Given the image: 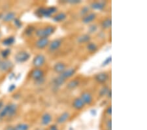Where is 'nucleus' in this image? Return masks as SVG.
<instances>
[{
	"instance_id": "obj_1",
	"label": "nucleus",
	"mask_w": 147,
	"mask_h": 130,
	"mask_svg": "<svg viewBox=\"0 0 147 130\" xmlns=\"http://www.w3.org/2000/svg\"><path fill=\"white\" fill-rule=\"evenodd\" d=\"M17 105L15 103H9L3 106L0 111V120L14 117L17 112Z\"/></svg>"
},
{
	"instance_id": "obj_2",
	"label": "nucleus",
	"mask_w": 147,
	"mask_h": 130,
	"mask_svg": "<svg viewBox=\"0 0 147 130\" xmlns=\"http://www.w3.org/2000/svg\"><path fill=\"white\" fill-rule=\"evenodd\" d=\"M56 30V28L54 26H48L43 28H39L35 31V34L39 38L41 37H49L50 35H53Z\"/></svg>"
},
{
	"instance_id": "obj_3",
	"label": "nucleus",
	"mask_w": 147,
	"mask_h": 130,
	"mask_svg": "<svg viewBox=\"0 0 147 130\" xmlns=\"http://www.w3.org/2000/svg\"><path fill=\"white\" fill-rule=\"evenodd\" d=\"M58 9L56 7H41L36 11V15L39 17H50L55 14Z\"/></svg>"
},
{
	"instance_id": "obj_4",
	"label": "nucleus",
	"mask_w": 147,
	"mask_h": 130,
	"mask_svg": "<svg viewBox=\"0 0 147 130\" xmlns=\"http://www.w3.org/2000/svg\"><path fill=\"white\" fill-rule=\"evenodd\" d=\"M30 58V55L29 53L25 51H21L16 54L15 56V59L16 62L18 63H22L26 62Z\"/></svg>"
},
{
	"instance_id": "obj_5",
	"label": "nucleus",
	"mask_w": 147,
	"mask_h": 130,
	"mask_svg": "<svg viewBox=\"0 0 147 130\" xmlns=\"http://www.w3.org/2000/svg\"><path fill=\"white\" fill-rule=\"evenodd\" d=\"M46 58L42 54H39L35 56L34 60H33V65L34 66L35 68H39V67L44 65L45 63Z\"/></svg>"
},
{
	"instance_id": "obj_6",
	"label": "nucleus",
	"mask_w": 147,
	"mask_h": 130,
	"mask_svg": "<svg viewBox=\"0 0 147 130\" xmlns=\"http://www.w3.org/2000/svg\"><path fill=\"white\" fill-rule=\"evenodd\" d=\"M44 75V72L40 68H35L31 72V78L34 79L35 81H37V80L43 78Z\"/></svg>"
},
{
	"instance_id": "obj_7",
	"label": "nucleus",
	"mask_w": 147,
	"mask_h": 130,
	"mask_svg": "<svg viewBox=\"0 0 147 130\" xmlns=\"http://www.w3.org/2000/svg\"><path fill=\"white\" fill-rule=\"evenodd\" d=\"M13 67V64L7 59L1 60L0 59V71L1 72H7Z\"/></svg>"
},
{
	"instance_id": "obj_8",
	"label": "nucleus",
	"mask_w": 147,
	"mask_h": 130,
	"mask_svg": "<svg viewBox=\"0 0 147 130\" xmlns=\"http://www.w3.org/2000/svg\"><path fill=\"white\" fill-rule=\"evenodd\" d=\"M50 44V40L49 37H41L35 42V46L39 49H42L49 46Z\"/></svg>"
},
{
	"instance_id": "obj_9",
	"label": "nucleus",
	"mask_w": 147,
	"mask_h": 130,
	"mask_svg": "<svg viewBox=\"0 0 147 130\" xmlns=\"http://www.w3.org/2000/svg\"><path fill=\"white\" fill-rule=\"evenodd\" d=\"M61 44H62V40L61 39L58 38V39H54L53 41H52L51 43L49 44V51L51 52H54V51H56V50H58V49L60 48V46H61Z\"/></svg>"
},
{
	"instance_id": "obj_10",
	"label": "nucleus",
	"mask_w": 147,
	"mask_h": 130,
	"mask_svg": "<svg viewBox=\"0 0 147 130\" xmlns=\"http://www.w3.org/2000/svg\"><path fill=\"white\" fill-rule=\"evenodd\" d=\"M80 99H82L85 105H90L93 102V97L92 94L88 91H84L80 95Z\"/></svg>"
},
{
	"instance_id": "obj_11",
	"label": "nucleus",
	"mask_w": 147,
	"mask_h": 130,
	"mask_svg": "<svg viewBox=\"0 0 147 130\" xmlns=\"http://www.w3.org/2000/svg\"><path fill=\"white\" fill-rule=\"evenodd\" d=\"M95 80L99 84H105L108 81L109 75L106 72H100L95 76Z\"/></svg>"
},
{
	"instance_id": "obj_12",
	"label": "nucleus",
	"mask_w": 147,
	"mask_h": 130,
	"mask_svg": "<svg viewBox=\"0 0 147 130\" xmlns=\"http://www.w3.org/2000/svg\"><path fill=\"white\" fill-rule=\"evenodd\" d=\"M76 73V69L75 68H68V69H66L64 72L61 73L60 75L61 77L63 78V79H66L72 77L73 75H74Z\"/></svg>"
},
{
	"instance_id": "obj_13",
	"label": "nucleus",
	"mask_w": 147,
	"mask_h": 130,
	"mask_svg": "<svg viewBox=\"0 0 147 130\" xmlns=\"http://www.w3.org/2000/svg\"><path fill=\"white\" fill-rule=\"evenodd\" d=\"M53 69L54 70V72L60 74L66 70V65L65 63L61 62L57 63L54 65Z\"/></svg>"
},
{
	"instance_id": "obj_14",
	"label": "nucleus",
	"mask_w": 147,
	"mask_h": 130,
	"mask_svg": "<svg viewBox=\"0 0 147 130\" xmlns=\"http://www.w3.org/2000/svg\"><path fill=\"white\" fill-rule=\"evenodd\" d=\"M73 107L76 110H81L84 107L85 104L83 103L82 99L79 98H76L73 101L72 103Z\"/></svg>"
},
{
	"instance_id": "obj_15",
	"label": "nucleus",
	"mask_w": 147,
	"mask_h": 130,
	"mask_svg": "<svg viewBox=\"0 0 147 130\" xmlns=\"http://www.w3.org/2000/svg\"><path fill=\"white\" fill-rule=\"evenodd\" d=\"M52 116L51 114H49L48 112L45 113V114L42 116L41 123L42 126H48L51 124L52 122Z\"/></svg>"
},
{
	"instance_id": "obj_16",
	"label": "nucleus",
	"mask_w": 147,
	"mask_h": 130,
	"mask_svg": "<svg viewBox=\"0 0 147 130\" xmlns=\"http://www.w3.org/2000/svg\"><path fill=\"white\" fill-rule=\"evenodd\" d=\"M70 118V114L68 112H63L60 116H59L58 118H57L56 122L58 124H64L69 120Z\"/></svg>"
},
{
	"instance_id": "obj_17",
	"label": "nucleus",
	"mask_w": 147,
	"mask_h": 130,
	"mask_svg": "<svg viewBox=\"0 0 147 130\" xmlns=\"http://www.w3.org/2000/svg\"><path fill=\"white\" fill-rule=\"evenodd\" d=\"M96 14L94 13H90L87 14L86 15L83 16L82 18V22L84 24H90L96 19Z\"/></svg>"
},
{
	"instance_id": "obj_18",
	"label": "nucleus",
	"mask_w": 147,
	"mask_h": 130,
	"mask_svg": "<svg viewBox=\"0 0 147 130\" xmlns=\"http://www.w3.org/2000/svg\"><path fill=\"white\" fill-rule=\"evenodd\" d=\"M105 2L103 1H95L92 3L90 5V7L92 8L95 9V10H99V11H102L104 8L105 7Z\"/></svg>"
},
{
	"instance_id": "obj_19",
	"label": "nucleus",
	"mask_w": 147,
	"mask_h": 130,
	"mask_svg": "<svg viewBox=\"0 0 147 130\" xmlns=\"http://www.w3.org/2000/svg\"><path fill=\"white\" fill-rule=\"evenodd\" d=\"M65 82V80L63 79L60 75H59L58 77L55 78L53 80V84L54 87H55V88H58V87H60V86H62L63 84H64Z\"/></svg>"
},
{
	"instance_id": "obj_20",
	"label": "nucleus",
	"mask_w": 147,
	"mask_h": 130,
	"mask_svg": "<svg viewBox=\"0 0 147 130\" xmlns=\"http://www.w3.org/2000/svg\"><path fill=\"white\" fill-rule=\"evenodd\" d=\"M67 18V15L63 12H61V13H59L57 14V15H54L53 16V19L54 21L57 22H62V21L65 20V18Z\"/></svg>"
},
{
	"instance_id": "obj_21",
	"label": "nucleus",
	"mask_w": 147,
	"mask_h": 130,
	"mask_svg": "<svg viewBox=\"0 0 147 130\" xmlns=\"http://www.w3.org/2000/svg\"><path fill=\"white\" fill-rule=\"evenodd\" d=\"M91 37L89 34H83L78 37L77 42L79 44H85L89 43L90 41Z\"/></svg>"
},
{
	"instance_id": "obj_22",
	"label": "nucleus",
	"mask_w": 147,
	"mask_h": 130,
	"mask_svg": "<svg viewBox=\"0 0 147 130\" xmlns=\"http://www.w3.org/2000/svg\"><path fill=\"white\" fill-rule=\"evenodd\" d=\"M80 84V82L79 80H78L77 79H74L71 80L70 82H69L67 84V89H70V90H72V89H74L75 88L79 86Z\"/></svg>"
},
{
	"instance_id": "obj_23",
	"label": "nucleus",
	"mask_w": 147,
	"mask_h": 130,
	"mask_svg": "<svg viewBox=\"0 0 147 130\" xmlns=\"http://www.w3.org/2000/svg\"><path fill=\"white\" fill-rule=\"evenodd\" d=\"M101 27L103 29H108L111 27L112 26V20L111 18H107L105 20H103L101 23Z\"/></svg>"
},
{
	"instance_id": "obj_24",
	"label": "nucleus",
	"mask_w": 147,
	"mask_h": 130,
	"mask_svg": "<svg viewBox=\"0 0 147 130\" xmlns=\"http://www.w3.org/2000/svg\"><path fill=\"white\" fill-rule=\"evenodd\" d=\"M15 13L14 12H9V13H6L3 16V20L5 22H8L10 21L13 20L15 18Z\"/></svg>"
},
{
	"instance_id": "obj_25",
	"label": "nucleus",
	"mask_w": 147,
	"mask_h": 130,
	"mask_svg": "<svg viewBox=\"0 0 147 130\" xmlns=\"http://www.w3.org/2000/svg\"><path fill=\"white\" fill-rule=\"evenodd\" d=\"M15 37L13 36H10V37H7L6 39H5L2 43H3V45L5 46H10L15 43Z\"/></svg>"
},
{
	"instance_id": "obj_26",
	"label": "nucleus",
	"mask_w": 147,
	"mask_h": 130,
	"mask_svg": "<svg viewBox=\"0 0 147 130\" xmlns=\"http://www.w3.org/2000/svg\"><path fill=\"white\" fill-rule=\"evenodd\" d=\"M16 130H29L30 126L26 123H19L15 126Z\"/></svg>"
},
{
	"instance_id": "obj_27",
	"label": "nucleus",
	"mask_w": 147,
	"mask_h": 130,
	"mask_svg": "<svg viewBox=\"0 0 147 130\" xmlns=\"http://www.w3.org/2000/svg\"><path fill=\"white\" fill-rule=\"evenodd\" d=\"M86 48L90 52H91V53H94V52H96L98 49V46H97L95 43H93V42H89V43H88Z\"/></svg>"
},
{
	"instance_id": "obj_28",
	"label": "nucleus",
	"mask_w": 147,
	"mask_h": 130,
	"mask_svg": "<svg viewBox=\"0 0 147 130\" xmlns=\"http://www.w3.org/2000/svg\"><path fill=\"white\" fill-rule=\"evenodd\" d=\"M109 90V89L108 88V87L107 86H103L102 88L100 89V91H99V95L101 97H103V96H105L107 94Z\"/></svg>"
},
{
	"instance_id": "obj_29",
	"label": "nucleus",
	"mask_w": 147,
	"mask_h": 130,
	"mask_svg": "<svg viewBox=\"0 0 147 130\" xmlns=\"http://www.w3.org/2000/svg\"><path fill=\"white\" fill-rule=\"evenodd\" d=\"M35 29L34 27H33V26H30V27H28L26 28V30H25V33L26 35H30L35 32Z\"/></svg>"
},
{
	"instance_id": "obj_30",
	"label": "nucleus",
	"mask_w": 147,
	"mask_h": 130,
	"mask_svg": "<svg viewBox=\"0 0 147 130\" xmlns=\"http://www.w3.org/2000/svg\"><path fill=\"white\" fill-rule=\"evenodd\" d=\"M10 53H11V50H10V49H5V50L1 51V55L2 57H3L5 59H6L8 57L9 55H10Z\"/></svg>"
},
{
	"instance_id": "obj_31",
	"label": "nucleus",
	"mask_w": 147,
	"mask_h": 130,
	"mask_svg": "<svg viewBox=\"0 0 147 130\" xmlns=\"http://www.w3.org/2000/svg\"><path fill=\"white\" fill-rule=\"evenodd\" d=\"M88 12H89V7L87 6H84V7H83L81 11H80V15L82 16H85L87 14H88Z\"/></svg>"
},
{
	"instance_id": "obj_32",
	"label": "nucleus",
	"mask_w": 147,
	"mask_h": 130,
	"mask_svg": "<svg viewBox=\"0 0 147 130\" xmlns=\"http://www.w3.org/2000/svg\"><path fill=\"white\" fill-rule=\"evenodd\" d=\"M98 30V27L96 25H92L88 28V31L90 33H94Z\"/></svg>"
},
{
	"instance_id": "obj_33",
	"label": "nucleus",
	"mask_w": 147,
	"mask_h": 130,
	"mask_svg": "<svg viewBox=\"0 0 147 130\" xmlns=\"http://www.w3.org/2000/svg\"><path fill=\"white\" fill-rule=\"evenodd\" d=\"M111 61H112V57H111V56H109V57L107 58L105 60L103 61L102 66H107V65H109V64L111 63Z\"/></svg>"
},
{
	"instance_id": "obj_34",
	"label": "nucleus",
	"mask_w": 147,
	"mask_h": 130,
	"mask_svg": "<svg viewBox=\"0 0 147 130\" xmlns=\"http://www.w3.org/2000/svg\"><path fill=\"white\" fill-rule=\"evenodd\" d=\"M13 20H14V23H15V25L16 27L20 28L22 27V22H21V21L19 19H18V18H15Z\"/></svg>"
},
{
	"instance_id": "obj_35",
	"label": "nucleus",
	"mask_w": 147,
	"mask_h": 130,
	"mask_svg": "<svg viewBox=\"0 0 147 130\" xmlns=\"http://www.w3.org/2000/svg\"><path fill=\"white\" fill-rule=\"evenodd\" d=\"M106 127L107 129L111 130V128H112V122H111V120H109L107 122Z\"/></svg>"
},
{
	"instance_id": "obj_36",
	"label": "nucleus",
	"mask_w": 147,
	"mask_h": 130,
	"mask_svg": "<svg viewBox=\"0 0 147 130\" xmlns=\"http://www.w3.org/2000/svg\"><path fill=\"white\" fill-rule=\"evenodd\" d=\"M67 2L71 4H78V3H80V2H81V1H78V0H69V1H68Z\"/></svg>"
},
{
	"instance_id": "obj_37",
	"label": "nucleus",
	"mask_w": 147,
	"mask_h": 130,
	"mask_svg": "<svg viewBox=\"0 0 147 130\" xmlns=\"http://www.w3.org/2000/svg\"><path fill=\"white\" fill-rule=\"evenodd\" d=\"M106 112L109 115H110V116L111 115V114H112V107H111V106H109V107L107 108V109Z\"/></svg>"
},
{
	"instance_id": "obj_38",
	"label": "nucleus",
	"mask_w": 147,
	"mask_h": 130,
	"mask_svg": "<svg viewBox=\"0 0 147 130\" xmlns=\"http://www.w3.org/2000/svg\"><path fill=\"white\" fill-rule=\"evenodd\" d=\"M49 130H59V129L56 125H52V126H50Z\"/></svg>"
},
{
	"instance_id": "obj_39",
	"label": "nucleus",
	"mask_w": 147,
	"mask_h": 130,
	"mask_svg": "<svg viewBox=\"0 0 147 130\" xmlns=\"http://www.w3.org/2000/svg\"><path fill=\"white\" fill-rule=\"evenodd\" d=\"M15 88H16V86H15V85L12 84L11 86L9 87V91H13Z\"/></svg>"
},
{
	"instance_id": "obj_40",
	"label": "nucleus",
	"mask_w": 147,
	"mask_h": 130,
	"mask_svg": "<svg viewBox=\"0 0 147 130\" xmlns=\"http://www.w3.org/2000/svg\"><path fill=\"white\" fill-rule=\"evenodd\" d=\"M4 106V104L3 102L2 101H0V111L3 108V107Z\"/></svg>"
},
{
	"instance_id": "obj_41",
	"label": "nucleus",
	"mask_w": 147,
	"mask_h": 130,
	"mask_svg": "<svg viewBox=\"0 0 147 130\" xmlns=\"http://www.w3.org/2000/svg\"><path fill=\"white\" fill-rule=\"evenodd\" d=\"M111 93H112V91H111V89H109V91H108L107 94V95L109 98H111Z\"/></svg>"
},
{
	"instance_id": "obj_42",
	"label": "nucleus",
	"mask_w": 147,
	"mask_h": 130,
	"mask_svg": "<svg viewBox=\"0 0 147 130\" xmlns=\"http://www.w3.org/2000/svg\"><path fill=\"white\" fill-rule=\"evenodd\" d=\"M6 130H16V129L15 128V127L13 126H9L7 128Z\"/></svg>"
},
{
	"instance_id": "obj_43",
	"label": "nucleus",
	"mask_w": 147,
	"mask_h": 130,
	"mask_svg": "<svg viewBox=\"0 0 147 130\" xmlns=\"http://www.w3.org/2000/svg\"><path fill=\"white\" fill-rule=\"evenodd\" d=\"M106 130H109V129H106Z\"/></svg>"
}]
</instances>
